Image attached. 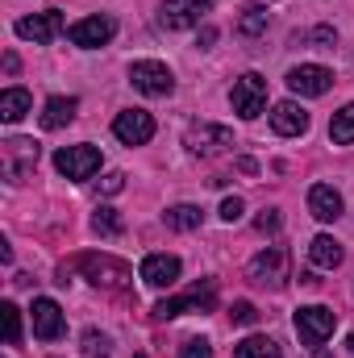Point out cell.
Wrapping results in <instances>:
<instances>
[{"label":"cell","mask_w":354,"mask_h":358,"mask_svg":"<svg viewBox=\"0 0 354 358\" xmlns=\"http://www.w3.org/2000/svg\"><path fill=\"white\" fill-rule=\"evenodd\" d=\"M71 271H84V279H88V283L108 287V292H125V287L134 283L129 263H121V259H113V255H80L71 267L63 263V267H59V283H67V275H71Z\"/></svg>","instance_id":"cell-1"},{"label":"cell","mask_w":354,"mask_h":358,"mask_svg":"<svg viewBox=\"0 0 354 358\" xmlns=\"http://www.w3.org/2000/svg\"><path fill=\"white\" fill-rule=\"evenodd\" d=\"M34 167H38V142L34 138H8V142H0V171H4L8 183L29 179Z\"/></svg>","instance_id":"cell-2"},{"label":"cell","mask_w":354,"mask_h":358,"mask_svg":"<svg viewBox=\"0 0 354 358\" xmlns=\"http://www.w3.org/2000/svg\"><path fill=\"white\" fill-rule=\"evenodd\" d=\"M213 304H217V283L213 279H200L192 292H183L176 300H159L155 304V317L171 321V317H187V313H208Z\"/></svg>","instance_id":"cell-3"},{"label":"cell","mask_w":354,"mask_h":358,"mask_svg":"<svg viewBox=\"0 0 354 358\" xmlns=\"http://www.w3.org/2000/svg\"><path fill=\"white\" fill-rule=\"evenodd\" d=\"M288 271H292V259H288V250L283 246H267V250H259L255 259H250V267H246V275H250V283H259V287H283L288 283Z\"/></svg>","instance_id":"cell-4"},{"label":"cell","mask_w":354,"mask_h":358,"mask_svg":"<svg viewBox=\"0 0 354 358\" xmlns=\"http://www.w3.org/2000/svg\"><path fill=\"white\" fill-rule=\"evenodd\" d=\"M183 146L192 155H200V159H213V155H221V150L234 146V129L229 125H213V121H196V125H187Z\"/></svg>","instance_id":"cell-5"},{"label":"cell","mask_w":354,"mask_h":358,"mask_svg":"<svg viewBox=\"0 0 354 358\" xmlns=\"http://www.w3.org/2000/svg\"><path fill=\"white\" fill-rule=\"evenodd\" d=\"M129 84L142 92V96H171L176 92V76H171V67L167 63H159V59H138L134 67H129Z\"/></svg>","instance_id":"cell-6"},{"label":"cell","mask_w":354,"mask_h":358,"mask_svg":"<svg viewBox=\"0 0 354 358\" xmlns=\"http://www.w3.org/2000/svg\"><path fill=\"white\" fill-rule=\"evenodd\" d=\"M229 104L242 121H255L267 108V80L259 71H246L242 80H234V92H229Z\"/></svg>","instance_id":"cell-7"},{"label":"cell","mask_w":354,"mask_h":358,"mask_svg":"<svg viewBox=\"0 0 354 358\" xmlns=\"http://www.w3.org/2000/svg\"><path fill=\"white\" fill-rule=\"evenodd\" d=\"M334 325H338V317H334V308H325V304H304V308H296V334H300L304 346H321V342L334 334Z\"/></svg>","instance_id":"cell-8"},{"label":"cell","mask_w":354,"mask_h":358,"mask_svg":"<svg viewBox=\"0 0 354 358\" xmlns=\"http://www.w3.org/2000/svg\"><path fill=\"white\" fill-rule=\"evenodd\" d=\"M55 171L67 179H76V183H84V179H92L96 171H100V150L96 146H63L59 155H55Z\"/></svg>","instance_id":"cell-9"},{"label":"cell","mask_w":354,"mask_h":358,"mask_svg":"<svg viewBox=\"0 0 354 358\" xmlns=\"http://www.w3.org/2000/svg\"><path fill=\"white\" fill-rule=\"evenodd\" d=\"M113 134H117V142H125V146H146V142L155 138V117L142 113V108H125V113L113 117Z\"/></svg>","instance_id":"cell-10"},{"label":"cell","mask_w":354,"mask_h":358,"mask_svg":"<svg viewBox=\"0 0 354 358\" xmlns=\"http://www.w3.org/2000/svg\"><path fill=\"white\" fill-rule=\"evenodd\" d=\"M213 4H217V0H163L159 21H163L167 29H192V25H200V21L213 13Z\"/></svg>","instance_id":"cell-11"},{"label":"cell","mask_w":354,"mask_h":358,"mask_svg":"<svg viewBox=\"0 0 354 358\" xmlns=\"http://www.w3.org/2000/svg\"><path fill=\"white\" fill-rule=\"evenodd\" d=\"M17 38H25V42H38V46H46V42H55L59 34H63V13L59 8H46V13H34V17H21L17 25Z\"/></svg>","instance_id":"cell-12"},{"label":"cell","mask_w":354,"mask_h":358,"mask_svg":"<svg viewBox=\"0 0 354 358\" xmlns=\"http://www.w3.org/2000/svg\"><path fill=\"white\" fill-rule=\"evenodd\" d=\"M288 88L296 96H325L334 88V71L321 67V63H300V67L288 71Z\"/></svg>","instance_id":"cell-13"},{"label":"cell","mask_w":354,"mask_h":358,"mask_svg":"<svg viewBox=\"0 0 354 358\" xmlns=\"http://www.w3.org/2000/svg\"><path fill=\"white\" fill-rule=\"evenodd\" d=\"M113 34H117V21H113V17H84V21H76V25L67 29V38H71L76 46H84V50L104 46Z\"/></svg>","instance_id":"cell-14"},{"label":"cell","mask_w":354,"mask_h":358,"mask_svg":"<svg viewBox=\"0 0 354 358\" xmlns=\"http://www.w3.org/2000/svg\"><path fill=\"white\" fill-rule=\"evenodd\" d=\"M179 259L176 255H146L142 259V267H138V279L146 283V287H171L179 279Z\"/></svg>","instance_id":"cell-15"},{"label":"cell","mask_w":354,"mask_h":358,"mask_svg":"<svg viewBox=\"0 0 354 358\" xmlns=\"http://www.w3.org/2000/svg\"><path fill=\"white\" fill-rule=\"evenodd\" d=\"M29 313H34V338H42V342L63 338V308H59L50 296H38Z\"/></svg>","instance_id":"cell-16"},{"label":"cell","mask_w":354,"mask_h":358,"mask_svg":"<svg viewBox=\"0 0 354 358\" xmlns=\"http://www.w3.org/2000/svg\"><path fill=\"white\" fill-rule=\"evenodd\" d=\"M271 129H275L279 138H300V134L309 129V113H304L296 100H279V104L271 108Z\"/></svg>","instance_id":"cell-17"},{"label":"cell","mask_w":354,"mask_h":358,"mask_svg":"<svg viewBox=\"0 0 354 358\" xmlns=\"http://www.w3.org/2000/svg\"><path fill=\"white\" fill-rule=\"evenodd\" d=\"M342 208H346V200H342L338 187H330V183H313V187H309V213H313L317 221H338Z\"/></svg>","instance_id":"cell-18"},{"label":"cell","mask_w":354,"mask_h":358,"mask_svg":"<svg viewBox=\"0 0 354 358\" xmlns=\"http://www.w3.org/2000/svg\"><path fill=\"white\" fill-rule=\"evenodd\" d=\"M76 108H80L76 96H50V100L42 104V129H63V125H71V121H76Z\"/></svg>","instance_id":"cell-19"},{"label":"cell","mask_w":354,"mask_h":358,"mask_svg":"<svg viewBox=\"0 0 354 358\" xmlns=\"http://www.w3.org/2000/svg\"><path fill=\"white\" fill-rule=\"evenodd\" d=\"M29 108H34V96L25 88H4L0 92V121H4V125H17Z\"/></svg>","instance_id":"cell-20"},{"label":"cell","mask_w":354,"mask_h":358,"mask_svg":"<svg viewBox=\"0 0 354 358\" xmlns=\"http://www.w3.org/2000/svg\"><path fill=\"white\" fill-rule=\"evenodd\" d=\"M309 259H313V267L334 271L338 263H342V242H334L330 234H317V238L309 242Z\"/></svg>","instance_id":"cell-21"},{"label":"cell","mask_w":354,"mask_h":358,"mask_svg":"<svg viewBox=\"0 0 354 358\" xmlns=\"http://www.w3.org/2000/svg\"><path fill=\"white\" fill-rule=\"evenodd\" d=\"M163 221H167V229H179V234H187V229H200L204 213H200L196 204H171V208L163 213Z\"/></svg>","instance_id":"cell-22"},{"label":"cell","mask_w":354,"mask_h":358,"mask_svg":"<svg viewBox=\"0 0 354 358\" xmlns=\"http://www.w3.org/2000/svg\"><path fill=\"white\" fill-rule=\"evenodd\" d=\"M234 358H283L279 355V346L263 338V334H250V338H242L238 346H234Z\"/></svg>","instance_id":"cell-23"},{"label":"cell","mask_w":354,"mask_h":358,"mask_svg":"<svg viewBox=\"0 0 354 358\" xmlns=\"http://www.w3.org/2000/svg\"><path fill=\"white\" fill-rule=\"evenodd\" d=\"M330 138H334L338 146H354V104H342V108L334 113V121H330Z\"/></svg>","instance_id":"cell-24"},{"label":"cell","mask_w":354,"mask_h":358,"mask_svg":"<svg viewBox=\"0 0 354 358\" xmlns=\"http://www.w3.org/2000/svg\"><path fill=\"white\" fill-rule=\"evenodd\" d=\"M92 229H96L100 238H121V229H125V221H121V213H117V208H108V204H100V208L92 213Z\"/></svg>","instance_id":"cell-25"},{"label":"cell","mask_w":354,"mask_h":358,"mask_svg":"<svg viewBox=\"0 0 354 358\" xmlns=\"http://www.w3.org/2000/svg\"><path fill=\"white\" fill-rule=\"evenodd\" d=\"M267 25H271V13H267V8H259V4H250V8L238 17V34H246V38H259V34H267Z\"/></svg>","instance_id":"cell-26"},{"label":"cell","mask_w":354,"mask_h":358,"mask_svg":"<svg viewBox=\"0 0 354 358\" xmlns=\"http://www.w3.org/2000/svg\"><path fill=\"white\" fill-rule=\"evenodd\" d=\"M0 321H4V342L17 346V342H21V308H17L13 300L0 304Z\"/></svg>","instance_id":"cell-27"},{"label":"cell","mask_w":354,"mask_h":358,"mask_svg":"<svg viewBox=\"0 0 354 358\" xmlns=\"http://www.w3.org/2000/svg\"><path fill=\"white\" fill-rule=\"evenodd\" d=\"M84 355H88V358H108V355H113L108 334H96V329H88V334H84Z\"/></svg>","instance_id":"cell-28"},{"label":"cell","mask_w":354,"mask_h":358,"mask_svg":"<svg viewBox=\"0 0 354 358\" xmlns=\"http://www.w3.org/2000/svg\"><path fill=\"white\" fill-rule=\"evenodd\" d=\"M229 317H234V325H255V321H259V308H255L250 300H234Z\"/></svg>","instance_id":"cell-29"},{"label":"cell","mask_w":354,"mask_h":358,"mask_svg":"<svg viewBox=\"0 0 354 358\" xmlns=\"http://www.w3.org/2000/svg\"><path fill=\"white\" fill-rule=\"evenodd\" d=\"M179 358H213V346H208L204 338H187V342L179 346Z\"/></svg>","instance_id":"cell-30"},{"label":"cell","mask_w":354,"mask_h":358,"mask_svg":"<svg viewBox=\"0 0 354 358\" xmlns=\"http://www.w3.org/2000/svg\"><path fill=\"white\" fill-rule=\"evenodd\" d=\"M242 213H246V204H242L238 196H225V200H221V221L234 225V221H242Z\"/></svg>","instance_id":"cell-31"},{"label":"cell","mask_w":354,"mask_h":358,"mask_svg":"<svg viewBox=\"0 0 354 358\" xmlns=\"http://www.w3.org/2000/svg\"><path fill=\"white\" fill-rule=\"evenodd\" d=\"M304 42H317V46H338V34H334L330 25H317V29H309V34H304Z\"/></svg>","instance_id":"cell-32"},{"label":"cell","mask_w":354,"mask_h":358,"mask_svg":"<svg viewBox=\"0 0 354 358\" xmlns=\"http://www.w3.org/2000/svg\"><path fill=\"white\" fill-rule=\"evenodd\" d=\"M279 225H283V221H279V208H263V213H259V221H255V229H259V234H275Z\"/></svg>","instance_id":"cell-33"},{"label":"cell","mask_w":354,"mask_h":358,"mask_svg":"<svg viewBox=\"0 0 354 358\" xmlns=\"http://www.w3.org/2000/svg\"><path fill=\"white\" fill-rule=\"evenodd\" d=\"M121 187H125V176H121V171H108V176L100 179V192H104V196H117Z\"/></svg>","instance_id":"cell-34"},{"label":"cell","mask_w":354,"mask_h":358,"mask_svg":"<svg viewBox=\"0 0 354 358\" xmlns=\"http://www.w3.org/2000/svg\"><path fill=\"white\" fill-rule=\"evenodd\" d=\"M213 42H217V29H213V25H204V29H200V46H213Z\"/></svg>","instance_id":"cell-35"},{"label":"cell","mask_w":354,"mask_h":358,"mask_svg":"<svg viewBox=\"0 0 354 358\" xmlns=\"http://www.w3.org/2000/svg\"><path fill=\"white\" fill-rule=\"evenodd\" d=\"M17 67H21V63H17V55H13V50H8V55H4V71H8V76H13V71H17Z\"/></svg>","instance_id":"cell-36"},{"label":"cell","mask_w":354,"mask_h":358,"mask_svg":"<svg viewBox=\"0 0 354 358\" xmlns=\"http://www.w3.org/2000/svg\"><path fill=\"white\" fill-rule=\"evenodd\" d=\"M313 358H334V355H330V350H317V355H313Z\"/></svg>","instance_id":"cell-37"},{"label":"cell","mask_w":354,"mask_h":358,"mask_svg":"<svg viewBox=\"0 0 354 358\" xmlns=\"http://www.w3.org/2000/svg\"><path fill=\"white\" fill-rule=\"evenodd\" d=\"M351 350H354V334H351Z\"/></svg>","instance_id":"cell-38"}]
</instances>
